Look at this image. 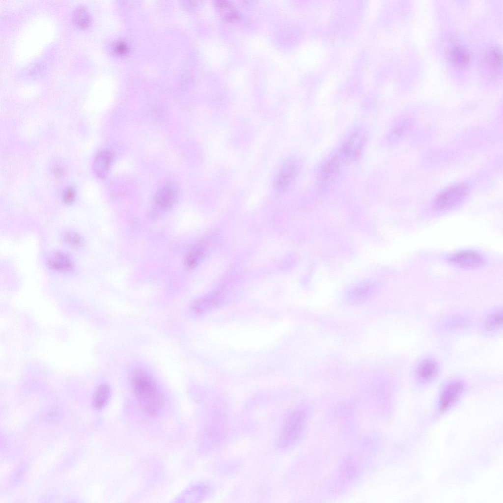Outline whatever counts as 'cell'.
<instances>
[{"label": "cell", "mask_w": 503, "mask_h": 503, "mask_svg": "<svg viewBox=\"0 0 503 503\" xmlns=\"http://www.w3.org/2000/svg\"><path fill=\"white\" fill-rule=\"evenodd\" d=\"M133 392L143 410L150 416H158L164 404L163 393L150 374L146 370L137 368L131 375Z\"/></svg>", "instance_id": "6da1fadb"}, {"label": "cell", "mask_w": 503, "mask_h": 503, "mask_svg": "<svg viewBox=\"0 0 503 503\" xmlns=\"http://www.w3.org/2000/svg\"><path fill=\"white\" fill-rule=\"evenodd\" d=\"M367 140L365 129L358 127L352 130L333 151L341 165L346 167L361 156Z\"/></svg>", "instance_id": "7a4b0ae2"}, {"label": "cell", "mask_w": 503, "mask_h": 503, "mask_svg": "<svg viewBox=\"0 0 503 503\" xmlns=\"http://www.w3.org/2000/svg\"><path fill=\"white\" fill-rule=\"evenodd\" d=\"M469 188L464 183L454 185L440 193L433 203L434 209L439 211L451 209L461 203L466 197Z\"/></svg>", "instance_id": "3957f363"}, {"label": "cell", "mask_w": 503, "mask_h": 503, "mask_svg": "<svg viewBox=\"0 0 503 503\" xmlns=\"http://www.w3.org/2000/svg\"><path fill=\"white\" fill-rule=\"evenodd\" d=\"M306 412L304 409L293 411L288 417L280 438L282 447L295 443L300 437L305 424Z\"/></svg>", "instance_id": "277c9868"}, {"label": "cell", "mask_w": 503, "mask_h": 503, "mask_svg": "<svg viewBox=\"0 0 503 503\" xmlns=\"http://www.w3.org/2000/svg\"><path fill=\"white\" fill-rule=\"evenodd\" d=\"M464 390L463 383L455 380L449 383L441 392L438 403L440 412L447 411L458 399Z\"/></svg>", "instance_id": "5b68a950"}, {"label": "cell", "mask_w": 503, "mask_h": 503, "mask_svg": "<svg viewBox=\"0 0 503 503\" xmlns=\"http://www.w3.org/2000/svg\"><path fill=\"white\" fill-rule=\"evenodd\" d=\"M450 263L464 269H475L481 266L484 260L477 252L473 251H463L452 255L449 258Z\"/></svg>", "instance_id": "8992f818"}, {"label": "cell", "mask_w": 503, "mask_h": 503, "mask_svg": "<svg viewBox=\"0 0 503 503\" xmlns=\"http://www.w3.org/2000/svg\"><path fill=\"white\" fill-rule=\"evenodd\" d=\"M177 198L176 190L168 186L162 187L155 196L153 215L158 216L167 210L174 203Z\"/></svg>", "instance_id": "52a82bcc"}, {"label": "cell", "mask_w": 503, "mask_h": 503, "mask_svg": "<svg viewBox=\"0 0 503 503\" xmlns=\"http://www.w3.org/2000/svg\"><path fill=\"white\" fill-rule=\"evenodd\" d=\"M300 163L298 161L293 160L280 171L277 181L276 187L279 191L286 188L297 174Z\"/></svg>", "instance_id": "ba28073f"}, {"label": "cell", "mask_w": 503, "mask_h": 503, "mask_svg": "<svg viewBox=\"0 0 503 503\" xmlns=\"http://www.w3.org/2000/svg\"><path fill=\"white\" fill-rule=\"evenodd\" d=\"M48 265L52 270L60 272H69L73 268V263L66 253L56 252L49 258Z\"/></svg>", "instance_id": "9c48e42d"}, {"label": "cell", "mask_w": 503, "mask_h": 503, "mask_svg": "<svg viewBox=\"0 0 503 503\" xmlns=\"http://www.w3.org/2000/svg\"><path fill=\"white\" fill-rule=\"evenodd\" d=\"M438 372V365L436 361L427 359L422 361L417 370L418 378L422 381L428 382L433 380Z\"/></svg>", "instance_id": "30bf717a"}, {"label": "cell", "mask_w": 503, "mask_h": 503, "mask_svg": "<svg viewBox=\"0 0 503 503\" xmlns=\"http://www.w3.org/2000/svg\"><path fill=\"white\" fill-rule=\"evenodd\" d=\"M209 487L207 485L203 484H199L191 486L188 488L178 498L180 502H195V500H200L203 499L207 495L209 492Z\"/></svg>", "instance_id": "8fae6325"}, {"label": "cell", "mask_w": 503, "mask_h": 503, "mask_svg": "<svg viewBox=\"0 0 503 503\" xmlns=\"http://www.w3.org/2000/svg\"><path fill=\"white\" fill-rule=\"evenodd\" d=\"M112 159L111 154L108 151H103L97 156L93 164V168L98 177L102 178L104 176L109 169Z\"/></svg>", "instance_id": "7c38bea8"}, {"label": "cell", "mask_w": 503, "mask_h": 503, "mask_svg": "<svg viewBox=\"0 0 503 503\" xmlns=\"http://www.w3.org/2000/svg\"><path fill=\"white\" fill-rule=\"evenodd\" d=\"M374 287L375 285L370 282L357 284L349 290L348 297L356 302L362 301L372 294Z\"/></svg>", "instance_id": "4fadbf2b"}, {"label": "cell", "mask_w": 503, "mask_h": 503, "mask_svg": "<svg viewBox=\"0 0 503 503\" xmlns=\"http://www.w3.org/2000/svg\"><path fill=\"white\" fill-rule=\"evenodd\" d=\"M111 393V388L108 385H100L94 394L93 401L94 407L97 409L104 408L110 400Z\"/></svg>", "instance_id": "5bb4252c"}, {"label": "cell", "mask_w": 503, "mask_h": 503, "mask_svg": "<svg viewBox=\"0 0 503 503\" xmlns=\"http://www.w3.org/2000/svg\"><path fill=\"white\" fill-rule=\"evenodd\" d=\"M90 16L87 9L83 5L76 8L73 14L75 24L81 28H86L90 23Z\"/></svg>", "instance_id": "9a60e30c"}, {"label": "cell", "mask_w": 503, "mask_h": 503, "mask_svg": "<svg viewBox=\"0 0 503 503\" xmlns=\"http://www.w3.org/2000/svg\"><path fill=\"white\" fill-rule=\"evenodd\" d=\"M450 56L452 61L459 66L467 65L470 60L469 54L461 47H456L453 49Z\"/></svg>", "instance_id": "2e32d148"}, {"label": "cell", "mask_w": 503, "mask_h": 503, "mask_svg": "<svg viewBox=\"0 0 503 503\" xmlns=\"http://www.w3.org/2000/svg\"><path fill=\"white\" fill-rule=\"evenodd\" d=\"M485 326L489 330H494L502 328L503 326V313L498 311L490 314L487 318Z\"/></svg>", "instance_id": "e0dca14e"}, {"label": "cell", "mask_w": 503, "mask_h": 503, "mask_svg": "<svg viewBox=\"0 0 503 503\" xmlns=\"http://www.w3.org/2000/svg\"><path fill=\"white\" fill-rule=\"evenodd\" d=\"M64 242L68 245L74 247H81L84 244L82 237L78 233L74 231H67L63 236Z\"/></svg>", "instance_id": "ac0fdd59"}, {"label": "cell", "mask_w": 503, "mask_h": 503, "mask_svg": "<svg viewBox=\"0 0 503 503\" xmlns=\"http://www.w3.org/2000/svg\"><path fill=\"white\" fill-rule=\"evenodd\" d=\"M203 254V250L200 247H197L193 249L188 254L186 264L187 266L193 267L199 262Z\"/></svg>", "instance_id": "d6986e66"}, {"label": "cell", "mask_w": 503, "mask_h": 503, "mask_svg": "<svg viewBox=\"0 0 503 503\" xmlns=\"http://www.w3.org/2000/svg\"><path fill=\"white\" fill-rule=\"evenodd\" d=\"M502 54L498 50H493L489 57L490 63L494 67L500 66L502 64Z\"/></svg>", "instance_id": "ffe728a7"}, {"label": "cell", "mask_w": 503, "mask_h": 503, "mask_svg": "<svg viewBox=\"0 0 503 503\" xmlns=\"http://www.w3.org/2000/svg\"><path fill=\"white\" fill-rule=\"evenodd\" d=\"M75 196V191L72 188H70L64 191L62 196V199L65 203L70 204L74 200Z\"/></svg>", "instance_id": "44dd1931"}, {"label": "cell", "mask_w": 503, "mask_h": 503, "mask_svg": "<svg viewBox=\"0 0 503 503\" xmlns=\"http://www.w3.org/2000/svg\"><path fill=\"white\" fill-rule=\"evenodd\" d=\"M229 4L226 1L218 0L216 1V5L219 8H224L228 6Z\"/></svg>", "instance_id": "7402d4cb"}, {"label": "cell", "mask_w": 503, "mask_h": 503, "mask_svg": "<svg viewBox=\"0 0 503 503\" xmlns=\"http://www.w3.org/2000/svg\"><path fill=\"white\" fill-rule=\"evenodd\" d=\"M226 17L228 20H235L238 18L239 15L237 13H231L226 16Z\"/></svg>", "instance_id": "603a6c76"}, {"label": "cell", "mask_w": 503, "mask_h": 503, "mask_svg": "<svg viewBox=\"0 0 503 503\" xmlns=\"http://www.w3.org/2000/svg\"><path fill=\"white\" fill-rule=\"evenodd\" d=\"M54 171H55V174H56V175H61V173L62 172L61 169L60 168H55Z\"/></svg>", "instance_id": "cb8c5ba5"}]
</instances>
